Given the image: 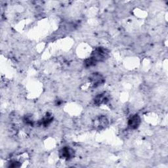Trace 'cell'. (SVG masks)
Listing matches in <instances>:
<instances>
[{
  "mask_svg": "<svg viewBox=\"0 0 168 168\" xmlns=\"http://www.w3.org/2000/svg\"><path fill=\"white\" fill-rule=\"evenodd\" d=\"M140 124V118L137 114L132 116L128 120V125L131 129H136Z\"/></svg>",
  "mask_w": 168,
  "mask_h": 168,
  "instance_id": "6da1fadb",
  "label": "cell"
},
{
  "mask_svg": "<svg viewBox=\"0 0 168 168\" xmlns=\"http://www.w3.org/2000/svg\"><path fill=\"white\" fill-rule=\"evenodd\" d=\"M74 152L69 147H64L60 151V156L63 159L69 160L72 156V153Z\"/></svg>",
  "mask_w": 168,
  "mask_h": 168,
  "instance_id": "7a4b0ae2",
  "label": "cell"
},
{
  "mask_svg": "<svg viewBox=\"0 0 168 168\" xmlns=\"http://www.w3.org/2000/svg\"><path fill=\"white\" fill-rule=\"evenodd\" d=\"M107 124H108V120L104 116H100L95 121V126L98 127L99 128H103Z\"/></svg>",
  "mask_w": 168,
  "mask_h": 168,
  "instance_id": "3957f363",
  "label": "cell"
}]
</instances>
